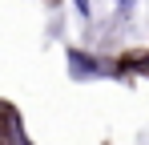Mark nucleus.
Masks as SVG:
<instances>
[{
	"mask_svg": "<svg viewBox=\"0 0 149 145\" xmlns=\"http://www.w3.org/2000/svg\"><path fill=\"white\" fill-rule=\"evenodd\" d=\"M69 65H73L77 77H81V72H85V77H89V72H97V65H93L89 56H81V52H69Z\"/></svg>",
	"mask_w": 149,
	"mask_h": 145,
	"instance_id": "obj_1",
	"label": "nucleus"
},
{
	"mask_svg": "<svg viewBox=\"0 0 149 145\" xmlns=\"http://www.w3.org/2000/svg\"><path fill=\"white\" fill-rule=\"evenodd\" d=\"M73 8L81 12V16H89V0H73Z\"/></svg>",
	"mask_w": 149,
	"mask_h": 145,
	"instance_id": "obj_2",
	"label": "nucleus"
}]
</instances>
